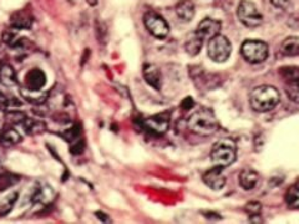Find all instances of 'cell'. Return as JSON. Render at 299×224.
I'll return each mask as SVG.
<instances>
[{
	"label": "cell",
	"mask_w": 299,
	"mask_h": 224,
	"mask_svg": "<svg viewBox=\"0 0 299 224\" xmlns=\"http://www.w3.org/2000/svg\"><path fill=\"white\" fill-rule=\"evenodd\" d=\"M281 101V95L276 87L262 85L253 88L249 95V104L254 111L267 112L273 110Z\"/></svg>",
	"instance_id": "6da1fadb"
},
{
	"label": "cell",
	"mask_w": 299,
	"mask_h": 224,
	"mask_svg": "<svg viewBox=\"0 0 299 224\" xmlns=\"http://www.w3.org/2000/svg\"><path fill=\"white\" fill-rule=\"evenodd\" d=\"M21 94L25 97L28 101H30L31 104L35 105H41L42 102H45L47 100V95L44 93H41V90H29V88H25V90H21Z\"/></svg>",
	"instance_id": "603a6c76"
},
{
	"label": "cell",
	"mask_w": 299,
	"mask_h": 224,
	"mask_svg": "<svg viewBox=\"0 0 299 224\" xmlns=\"http://www.w3.org/2000/svg\"><path fill=\"white\" fill-rule=\"evenodd\" d=\"M53 197V191L49 186H41V187H34V192L31 194L33 203H47Z\"/></svg>",
	"instance_id": "ffe728a7"
},
{
	"label": "cell",
	"mask_w": 299,
	"mask_h": 224,
	"mask_svg": "<svg viewBox=\"0 0 299 224\" xmlns=\"http://www.w3.org/2000/svg\"><path fill=\"white\" fill-rule=\"evenodd\" d=\"M0 82L7 87H13L17 85V74L10 65H3L0 69Z\"/></svg>",
	"instance_id": "ac0fdd59"
},
{
	"label": "cell",
	"mask_w": 299,
	"mask_h": 224,
	"mask_svg": "<svg viewBox=\"0 0 299 224\" xmlns=\"http://www.w3.org/2000/svg\"><path fill=\"white\" fill-rule=\"evenodd\" d=\"M193 105H195V102H193V100H192V97H186L185 100H183V101L181 102V107H182V110H186V111H187V110H191L193 107Z\"/></svg>",
	"instance_id": "1f68e13d"
},
{
	"label": "cell",
	"mask_w": 299,
	"mask_h": 224,
	"mask_svg": "<svg viewBox=\"0 0 299 224\" xmlns=\"http://www.w3.org/2000/svg\"><path fill=\"white\" fill-rule=\"evenodd\" d=\"M9 107V100L0 93V111H5Z\"/></svg>",
	"instance_id": "836d02e7"
},
{
	"label": "cell",
	"mask_w": 299,
	"mask_h": 224,
	"mask_svg": "<svg viewBox=\"0 0 299 224\" xmlns=\"http://www.w3.org/2000/svg\"><path fill=\"white\" fill-rule=\"evenodd\" d=\"M47 83V76L40 69H31L25 76V85L29 90H41Z\"/></svg>",
	"instance_id": "7c38bea8"
},
{
	"label": "cell",
	"mask_w": 299,
	"mask_h": 224,
	"mask_svg": "<svg viewBox=\"0 0 299 224\" xmlns=\"http://www.w3.org/2000/svg\"><path fill=\"white\" fill-rule=\"evenodd\" d=\"M83 150H85V144H83L82 140H80V141L75 142V145H72L71 147H70V152L72 153V155H81L83 152Z\"/></svg>",
	"instance_id": "f546056e"
},
{
	"label": "cell",
	"mask_w": 299,
	"mask_h": 224,
	"mask_svg": "<svg viewBox=\"0 0 299 224\" xmlns=\"http://www.w3.org/2000/svg\"><path fill=\"white\" fill-rule=\"evenodd\" d=\"M207 53H208L209 59L215 61V63H225L231 56L232 45H231L230 40L227 37L218 34L217 36L212 37L208 41Z\"/></svg>",
	"instance_id": "5b68a950"
},
{
	"label": "cell",
	"mask_w": 299,
	"mask_h": 224,
	"mask_svg": "<svg viewBox=\"0 0 299 224\" xmlns=\"http://www.w3.org/2000/svg\"><path fill=\"white\" fill-rule=\"evenodd\" d=\"M239 185L243 190L250 191L257 186L258 181H260V176L253 169H243V171L239 173Z\"/></svg>",
	"instance_id": "5bb4252c"
},
{
	"label": "cell",
	"mask_w": 299,
	"mask_h": 224,
	"mask_svg": "<svg viewBox=\"0 0 299 224\" xmlns=\"http://www.w3.org/2000/svg\"><path fill=\"white\" fill-rule=\"evenodd\" d=\"M187 127L199 136H209L217 131L220 123L212 110L201 109L190 116L187 120Z\"/></svg>",
	"instance_id": "7a4b0ae2"
},
{
	"label": "cell",
	"mask_w": 299,
	"mask_h": 224,
	"mask_svg": "<svg viewBox=\"0 0 299 224\" xmlns=\"http://www.w3.org/2000/svg\"><path fill=\"white\" fill-rule=\"evenodd\" d=\"M142 74H144L145 81L149 83L151 87L157 91L161 90V87H162V75H161L160 69L156 65L145 64Z\"/></svg>",
	"instance_id": "8fae6325"
},
{
	"label": "cell",
	"mask_w": 299,
	"mask_h": 224,
	"mask_svg": "<svg viewBox=\"0 0 299 224\" xmlns=\"http://www.w3.org/2000/svg\"><path fill=\"white\" fill-rule=\"evenodd\" d=\"M96 35H98V39L99 41L101 42L102 45L106 44L107 42V30H106V26L104 25V24H98L96 25Z\"/></svg>",
	"instance_id": "83f0119b"
},
{
	"label": "cell",
	"mask_w": 299,
	"mask_h": 224,
	"mask_svg": "<svg viewBox=\"0 0 299 224\" xmlns=\"http://www.w3.org/2000/svg\"><path fill=\"white\" fill-rule=\"evenodd\" d=\"M282 53L287 56H298L299 55V39L295 36L287 37L282 42Z\"/></svg>",
	"instance_id": "44dd1931"
},
{
	"label": "cell",
	"mask_w": 299,
	"mask_h": 224,
	"mask_svg": "<svg viewBox=\"0 0 299 224\" xmlns=\"http://www.w3.org/2000/svg\"><path fill=\"white\" fill-rule=\"evenodd\" d=\"M237 16L239 21L247 28H257L262 24L263 15L257 9L254 3L249 0H242L237 8Z\"/></svg>",
	"instance_id": "8992f818"
},
{
	"label": "cell",
	"mask_w": 299,
	"mask_h": 224,
	"mask_svg": "<svg viewBox=\"0 0 299 224\" xmlns=\"http://www.w3.org/2000/svg\"><path fill=\"white\" fill-rule=\"evenodd\" d=\"M175 10H176V14L180 20L188 23V21H191L195 18L196 5L193 0H180Z\"/></svg>",
	"instance_id": "4fadbf2b"
},
{
	"label": "cell",
	"mask_w": 299,
	"mask_h": 224,
	"mask_svg": "<svg viewBox=\"0 0 299 224\" xmlns=\"http://www.w3.org/2000/svg\"><path fill=\"white\" fill-rule=\"evenodd\" d=\"M287 201L290 207H293V208H299V198L297 196H294V194H289Z\"/></svg>",
	"instance_id": "d6a6232c"
},
{
	"label": "cell",
	"mask_w": 299,
	"mask_h": 224,
	"mask_svg": "<svg viewBox=\"0 0 299 224\" xmlns=\"http://www.w3.org/2000/svg\"><path fill=\"white\" fill-rule=\"evenodd\" d=\"M204 185L213 191H220L225 187L226 177L223 174V168L215 166L213 168L208 169L202 177Z\"/></svg>",
	"instance_id": "30bf717a"
},
{
	"label": "cell",
	"mask_w": 299,
	"mask_h": 224,
	"mask_svg": "<svg viewBox=\"0 0 299 224\" xmlns=\"http://www.w3.org/2000/svg\"><path fill=\"white\" fill-rule=\"evenodd\" d=\"M221 24L220 20L212 18H204L201 23L198 24L196 34L201 36L203 40H211L212 37L217 36L221 32Z\"/></svg>",
	"instance_id": "ba28073f"
},
{
	"label": "cell",
	"mask_w": 299,
	"mask_h": 224,
	"mask_svg": "<svg viewBox=\"0 0 299 224\" xmlns=\"http://www.w3.org/2000/svg\"><path fill=\"white\" fill-rule=\"evenodd\" d=\"M12 25L17 29H30L33 25V18L25 12H18L13 15Z\"/></svg>",
	"instance_id": "d6986e66"
},
{
	"label": "cell",
	"mask_w": 299,
	"mask_h": 224,
	"mask_svg": "<svg viewBox=\"0 0 299 224\" xmlns=\"http://www.w3.org/2000/svg\"><path fill=\"white\" fill-rule=\"evenodd\" d=\"M261 210H262V204L260 202H249V203L246 204V212L249 215L260 214Z\"/></svg>",
	"instance_id": "f1b7e54d"
},
{
	"label": "cell",
	"mask_w": 299,
	"mask_h": 224,
	"mask_svg": "<svg viewBox=\"0 0 299 224\" xmlns=\"http://www.w3.org/2000/svg\"><path fill=\"white\" fill-rule=\"evenodd\" d=\"M8 120L13 123H23V121L26 118V115L20 111H8L7 112Z\"/></svg>",
	"instance_id": "4316f807"
},
{
	"label": "cell",
	"mask_w": 299,
	"mask_h": 224,
	"mask_svg": "<svg viewBox=\"0 0 299 224\" xmlns=\"http://www.w3.org/2000/svg\"><path fill=\"white\" fill-rule=\"evenodd\" d=\"M144 24L149 32L156 39H166L169 34V26L160 14L155 12L146 13L144 16Z\"/></svg>",
	"instance_id": "52a82bcc"
},
{
	"label": "cell",
	"mask_w": 299,
	"mask_h": 224,
	"mask_svg": "<svg viewBox=\"0 0 299 224\" xmlns=\"http://www.w3.org/2000/svg\"><path fill=\"white\" fill-rule=\"evenodd\" d=\"M294 188H295V191H297V192H299V180L297 181V182H295Z\"/></svg>",
	"instance_id": "8d00e7d4"
},
{
	"label": "cell",
	"mask_w": 299,
	"mask_h": 224,
	"mask_svg": "<svg viewBox=\"0 0 299 224\" xmlns=\"http://www.w3.org/2000/svg\"><path fill=\"white\" fill-rule=\"evenodd\" d=\"M271 3L278 9H287L290 4V0H271Z\"/></svg>",
	"instance_id": "4dcf8cb0"
},
{
	"label": "cell",
	"mask_w": 299,
	"mask_h": 224,
	"mask_svg": "<svg viewBox=\"0 0 299 224\" xmlns=\"http://www.w3.org/2000/svg\"><path fill=\"white\" fill-rule=\"evenodd\" d=\"M204 40L202 39L201 36H198L196 34V31L193 34H191L188 36V39L186 40L185 42V51L190 56H196L201 53L202 45H203Z\"/></svg>",
	"instance_id": "9a60e30c"
},
{
	"label": "cell",
	"mask_w": 299,
	"mask_h": 224,
	"mask_svg": "<svg viewBox=\"0 0 299 224\" xmlns=\"http://www.w3.org/2000/svg\"><path fill=\"white\" fill-rule=\"evenodd\" d=\"M249 222H252V223H263V220L261 219L260 214H254V215H250Z\"/></svg>",
	"instance_id": "d590c367"
},
{
	"label": "cell",
	"mask_w": 299,
	"mask_h": 224,
	"mask_svg": "<svg viewBox=\"0 0 299 224\" xmlns=\"http://www.w3.org/2000/svg\"><path fill=\"white\" fill-rule=\"evenodd\" d=\"M144 125L146 126V128H149L150 131H152L153 133L157 135H163L166 133L167 129L169 127V116L168 113H157L155 116H151V117L146 118L144 121Z\"/></svg>",
	"instance_id": "9c48e42d"
},
{
	"label": "cell",
	"mask_w": 299,
	"mask_h": 224,
	"mask_svg": "<svg viewBox=\"0 0 299 224\" xmlns=\"http://www.w3.org/2000/svg\"><path fill=\"white\" fill-rule=\"evenodd\" d=\"M21 141L20 133L14 128H7L0 133V145L4 147H12Z\"/></svg>",
	"instance_id": "e0dca14e"
},
{
	"label": "cell",
	"mask_w": 299,
	"mask_h": 224,
	"mask_svg": "<svg viewBox=\"0 0 299 224\" xmlns=\"http://www.w3.org/2000/svg\"><path fill=\"white\" fill-rule=\"evenodd\" d=\"M80 133H81V127L79 125L72 126V127L65 129V132L63 133V139L66 140L67 142H74L79 139Z\"/></svg>",
	"instance_id": "484cf974"
},
{
	"label": "cell",
	"mask_w": 299,
	"mask_h": 224,
	"mask_svg": "<svg viewBox=\"0 0 299 224\" xmlns=\"http://www.w3.org/2000/svg\"><path fill=\"white\" fill-rule=\"evenodd\" d=\"M95 215L99 218L100 220H101V222L111 223V219H110V218H109V215L105 214V213H102V212H96V213H95Z\"/></svg>",
	"instance_id": "e575fe53"
},
{
	"label": "cell",
	"mask_w": 299,
	"mask_h": 224,
	"mask_svg": "<svg viewBox=\"0 0 299 224\" xmlns=\"http://www.w3.org/2000/svg\"><path fill=\"white\" fill-rule=\"evenodd\" d=\"M279 74L282 75L283 79L287 81L299 80V67L297 66H283L279 70Z\"/></svg>",
	"instance_id": "d4e9b609"
},
{
	"label": "cell",
	"mask_w": 299,
	"mask_h": 224,
	"mask_svg": "<svg viewBox=\"0 0 299 224\" xmlns=\"http://www.w3.org/2000/svg\"><path fill=\"white\" fill-rule=\"evenodd\" d=\"M285 94L290 101L299 104V80H292L285 82Z\"/></svg>",
	"instance_id": "cb8c5ba5"
},
{
	"label": "cell",
	"mask_w": 299,
	"mask_h": 224,
	"mask_svg": "<svg viewBox=\"0 0 299 224\" xmlns=\"http://www.w3.org/2000/svg\"><path fill=\"white\" fill-rule=\"evenodd\" d=\"M21 125H23L24 131L28 135H40L47 129V123L30 117H26Z\"/></svg>",
	"instance_id": "2e32d148"
},
{
	"label": "cell",
	"mask_w": 299,
	"mask_h": 224,
	"mask_svg": "<svg viewBox=\"0 0 299 224\" xmlns=\"http://www.w3.org/2000/svg\"><path fill=\"white\" fill-rule=\"evenodd\" d=\"M237 158V144L230 137L221 139L213 145L211 151V161L215 166L226 168L234 163Z\"/></svg>",
	"instance_id": "3957f363"
},
{
	"label": "cell",
	"mask_w": 299,
	"mask_h": 224,
	"mask_svg": "<svg viewBox=\"0 0 299 224\" xmlns=\"http://www.w3.org/2000/svg\"><path fill=\"white\" fill-rule=\"evenodd\" d=\"M19 198V193L18 192H12L10 194H8L7 197L0 201V215H7L10 210L13 209V207L15 206Z\"/></svg>",
	"instance_id": "7402d4cb"
},
{
	"label": "cell",
	"mask_w": 299,
	"mask_h": 224,
	"mask_svg": "<svg viewBox=\"0 0 299 224\" xmlns=\"http://www.w3.org/2000/svg\"><path fill=\"white\" fill-rule=\"evenodd\" d=\"M268 45L261 40H246L241 47L244 60L250 64H261L268 58Z\"/></svg>",
	"instance_id": "277c9868"
}]
</instances>
